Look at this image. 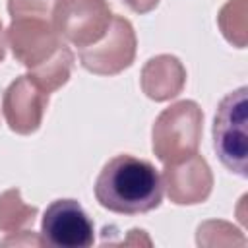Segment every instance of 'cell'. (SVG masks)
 <instances>
[{
  "instance_id": "1",
  "label": "cell",
  "mask_w": 248,
  "mask_h": 248,
  "mask_svg": "<svg viewBox=\"0 0 248 248\" xmlns=\"http://www.w3.org/2000/svg\"><path fill=\"white\" fill-rule=\"evenodd\" d=\"M95 198L112 213L140 215L161 205L163 182L149 161L132 155H116L99 172Z\"/></svg>"
},
{
  "instance_id": "2",
  "label": "cell",
  "mask_w": 248,
  "mask_h": 248,
  "mask_svg": "<svg viewBox=\"0 0 248 248\" xmlns=\"http://www.w3.org/2000/svg\"><path fill=\"white\" fill-rule=\"evenodd\" d=\"M203 130V112L196 101H178L165 108L153 124V153L165 165L198 153Z\"/></svg>"
},
{
  "instance_id": "3",
  "label": "cell",
  "mask_w": 248,
  "mask_h": 248,
  "mask_svg": "<svg viewBox=\"0 0 248 248\" xmlns=\"http://www.w3.org/2000/svg\"><path fill=\"white\" fill-rule=\"evenodd\" d=\"M246 122H248L246 87H238L219 103L213 120V147L219 155V161L238 176H246V157H248Z\"/></svg>"
},
{
  "instance_id": "4",
  "label": "cell",
  "mask_w": 248,
  "mask_h": 248,
  "mask_svg": "<svg viewBox=\"0 0 248 248\" xmlns=\"http://www.w3.org/2000/svg\"><path fill=\"white\" fill-rule=\"evenodd\" d=\"M112 14L105 0H56L52 23L64 43L85 48L107 33Z\"/></svg>"
},
{
  "instance_id": "5",
  "label": "cell",
  "mask_w": 248,
  "mask_h": 248,
  "mask_svg": "<svg viewBox=\"0 0 248 248\" xmlns=\"http://www.w3.org/2000/svg\"><path fill=\"white\" fill-rule=\"evenodd\" d=\"M6 39L14 58L29 70L46 62L66 45L52 23V16L12 17Z\"/></svg>"
},
{
  "instance_id": "6",
  "label": "cell",
  "mask_w": 248,
  "mask_h": 248,
  "mask_svg": "<svg viewBox=\"0 0 248 248\" xmlns=\"http://www.w3.org/2000/svg\"><path fill=\"white\" fill-rule=\"evenodd\" d=\"M136 31L122 16H112L103 39L79 48L81 66L97 76H116L132 66L136 58Z\"/></svg>"
},
{
  "instance_id": "7",
  "label": "cell",
  "mask_w": 248,
  "mask_h": 248,
  "mask_svg": "<svg viewBox=\"0 0 248 248\" xmlns=\"http://www.w3.org/2000/svg\"><path fill=\"white\" fill-rule=\"evenodd\" d=\"M93 223L76 200L52 202L41 221L45 244L56 248H87L93 244Z\"/></svg>"
},
{
  "instance_id": "8",
  "label": "cell",
  "mask_w": 248,
  "mask_h": 248,
  "mask_svg": "<svg viewBox=\"0 0 248 248\" xmlns=\"http://www.w3.org/2000/svg\"><path fill=\"white\" fill-rule=\"evenodd\" d=\"M167 196L176 205H196L209 198L213 190V174L207 161L194 153L178 163H169L161 174Z\"/></svg>"
},
{
  "instance_id": "9",
  "label": "cell",
  "mask_w": 248,
  "mask_h": 248,
  "mask_svg": "<svg viewBox=\"0 0 248 248\" xmlns=\"http://www.w3.org/2000/svg\"><path fill=\"white\" fill-rule=\"evenodd\" d=\"M48 95L25 74L14 79L2 97V112L12 132L29 136L39 130Z\"/></svg>"
},
{
  "instance_id": "10",
  "label": "cell",
  "mask_w": 248,
  "mask_h": 248,
  "mask_svg": "<svg viewBox=\"0 0 248 248\" xmlns=\"http://www.w3.org/2000/svg\"><path fill=\"white\" fill-rule=\"evenodd\" d=\"M186 83V70L182 62L172 54H159L145 62L141 70L143 93L157 101H170L182 93Z\"/></svg>"
},
{
  "instance_id": "11",
  "label": "cell",
  "mask_w": 248,
  "mask_h": 248,
  "mask_svg": "<svg viewBox=\"0 0 248 248\" xmlns=\"http://www.w3.org/2000/svg\"><path fill=\"white\" fill-rule=\"evenodd\" d=\"M72 66H74V52L64 45L54 56H50L46 62L39 64L37 68L29 70V78L46 93L50 95L52 91L60 89L72 74Z\"/></svg>"
},
{
  "instance_id": "12",
  "label": "cell",
  "mask_w": 248,
  "mask_h": 248,
  "mask_svg": "<svg viewBox=\"0 0 248 248\" xmlns=\"http://www.w3.org/2000/svg\"><path fill=\"white\" fill-rule=\"evenodd\" d=\"M39 209L21 200L17 188H10L0 194V231L19 232L21 229L33 225Z\"/></svg>"
},
{
  "instance_id": "13",
  "label": "cell",
  "mask_w": 248,
  "mask_h": 248,
  "mask_svg": "<svg viewBox=\"0 0 248 248\" xmlns=\"http://www.w3.org/2000/svg\"><path fill=\"white\" fill-rule=\"evenodd\" d=\"M217 23H219L223 37L231 45L244 48L246 45V0H229L221 8L217 16Z\"/></svg>"
},
{
  "instance_id": "14",
  "label": "cell",
  "mask_w": 248,
  "mask_h": 248,
  "mask_svg": "<svg viewBox=\"0 0 248 248\" xmlns=\"http://www.w3.org/2000/svg\"><path fill=\"white\" fill-rule=\"evenodd\" d=\"M56 0H8V12L16 16H52Z\"/></svg>"
},
{
  "instance_id": "15",
  "label": "cell",
  "mask_w": 248,
  "mask_h": 248,
  "mask_svg": "<svg viewBox=\"0 0 248 248\" xmlns=\"http://www.w3.org/2000/svg\"><path fill=\"white\" fill-rule=\"evenodd\" d=\"M124 4L136 14H147L153 8H157L159 0H124Z\"/></svg>"
},
{
  "instance_id": "16",
  "label": "cell",
  "mask_w": 248,
  "mask_h": 248,
  "mask_svg": "<svg viewBox=\"0 0 248 248\" xmlns=\"http://www.w3.org/2000/svg\"><path fill=\"white\" fill-rule=\"evenodd\" d=\"M6 56V45H4V29H2V21H0V62Z\"/></svg>"
}]
</instances>
